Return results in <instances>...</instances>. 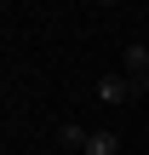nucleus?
I'll list each match as a JSON object with an SVG mask.
<instances>
[{"mask_svg": "<svg viewBox=\"0 0 149 155\" xmlns=\"http://www.w3.org/2000/svg\"><path fill=\"white\" fill-rule=\"evenodd\" d=\"M98 98L103 104H132L138 86H132V75H98Z\"/></svg>", "mask_w": 149, "mask_h": 155, "instance_id": "1", "label": "nucleus"}, {"mask_svg": "<svg viewBox=\"0 0 149 155\" xmlns=\"http://www.w3.org/2000/svg\"><path fill=\"white\" fill-rule=\"evenodd\" d=\"M86 155H121V132L98 127V132H92V144H86Z\"/></svg>", "mask_w": 149, "mask_h": 155, "instance_id": "3", "label": "nucleus"}, {"mask_svg": "<svg viewBox=\"0 0 149 155\" xmlns=\"http://www.w3.org/2000/svg\"><path fill=\"white\" fill-rule=\"evenodd\" d=\"M149 69V46H126L121 52V75H144Z\"/></svg>", "mask_w": 149, "mask_h": 155, "instance_id": "4", "label": "nucleus"}, {"mask_svg": "<svg viewBox=\"0 0 149 155\" xmlns=\"http://www.w3.org/2000/svg\"><path fill=\"white\" fill-rule=\"evenodd\" d=\"M132 86H138V98H144V92H149V69H144V75H132Z\"/></svg>", "mask_w": 149, "mask_h": 155, "instance_id": "5", "label": "nucleus"}, {"mask_svg": "<svg viewBox=\"0 0 149 155\" xmlns=\"http://www.w3.org/2000/svg\"><path fill=\"white\" fill-rule=\"evenodd\" d=\"M57 144H63L69 155H86V144H92V127H80V121H63V127H57Z\"/></svg>", "mask_w": 149, "mask_h": 155, "instance_id": "2", "label": "nucleus"}]
</instances>
